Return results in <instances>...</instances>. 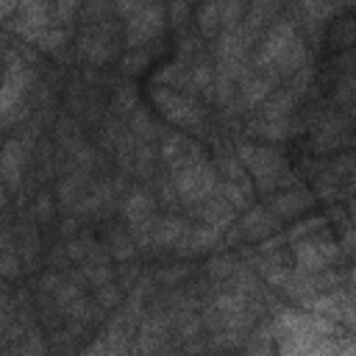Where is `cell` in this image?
Instances as JSON below:
<instances>
[{
	"instance_id": "30bf717a",
	"label": "cell",
	"mask_w": 356,
	"mask_h": 356,
	"mask_svg": "<svg viewBox=\"0 0 356 356\" xmlns=\"http://www.w3.org/2000/svg\"><path fill=\"white\" fill-rule=\"evenodd\" d=\"M309 195L306 192H300V189H284L281 195H275L273 197V214L275 217H295V214H300L303 209H309Z\"/></svg>"
},
{
	"instance_id": "8fae6325",
	"label": "cell",
	"mask_w": 356,
	"mask_h": 356,
	"mask_svg": "<svg viewBox=\"0 0 356 356\" xmlns=\"http://www.w3.org/2000/svg\"><path fill=\"white\" fill-rule=\"evenodd\" d=\"M239 228L245 236H264L275 228V214H267V209H253Z\"/></svg>"
},
{
	"instance_id": "e0dca14e",
	"label": "cell",
	"mask_w": 356,
	"mask_h": 356,
	"mask_svg": "<svg viewBox=\"0 0 356 356\" xmlns=\"http://www.w3.org/2000/svg\"><path fill=\"white\" fill-rule=\"evenodd\" d=\"M97 300H100L103 306H114V303L120 300V292H117V286H111V284L100 286V292H97Z\"/></svg>"
},
{
	"instance_id": "52a82bcc",
	"label": "cell",
	"mask_w": 356,
	"mask_h": 356,
	"mask_svg": "<svg viewBox=\"0 0 356 356\" xmlns=\"http://www.w3.org/2000/svg\"><path fill=\"white\" fill-rule=\"evenodd\" d=\"M197 217L203 220V225L214 228V231H222L228 225V220L234 217V209L228 206V200L222 195H209L206 200L197 203Z\"/></svg>"
},
{
	"instance_id": "3957f363",
	"label": "cell",
	"mask_w": 356,
	"mask_h": 356,
	"mask_svg": "<svg viewBox=\"0 0 356 356\" xmlns=\"http://www.w3.org/2000/svg\"><path fill=\"white\" fill-rule=\"evenodd\" d=\"M117 8L131 11V19L125 22V39H128V47H134V50L142 47L145 42H150L159 33V28L164 22V11H167L161 6H139V3L117 6Z\"/></svg>"
},
{
	"instance_id": "7a4b0ae2",
	"label": "cell",
	"mask_w": 356,
	"mask_h": 356,
	"mask_svg": "<svg viewBox=\"0 0 356 356\" xmlns=\"http://www.w3.org/2000/svg\"><path fill=\"white\" fill-rule=\"evenodd\" d=\"M214 192V170L206 161H192L175 170V195L184 203L197 206L200 200H206Z\"/></svg>"
},
{
	"instance_id": "277c9868",
	"label": "cell",
	"mask_w": 356,
	"mask_h": 356,
	"mask_svg": "<svg viewBox=\"0 0 356 356\" xmlns=\"http://www.w3.org/2000/svg\"><path fill=\"white\" fill-rule=\"evenodd\" d=\"M300 36L295 33V25L289 22V19H275L270 28H267V33H264V39H261V44H259V50H256V56H253V61H256V67H275L278 64V58H284L286 56V50L298 42Z\"/></svg>"
},
{
	"instance_id": "2e32d148",
	"label": "cell",
	"mask_w": 356,
	"mask_h": 356,
	"mask_svg": "<svg viewBox=\"0 0 356 356\" xmlns=\"http://www.w3.org/2000/svg\"><path fill=\"white\" fill-rule=\"evenodd\" d=\"M50 214H53V200H50V195H39V197H36V217H39L42 222H47Z\"/></svg>"
},
{
	"instance_id": "6da1fadb",
	"label": "cell",
	"mask_w": 356,
	"mask_h": 356,
	"mask_svg": "<svg viewBox=\"0 0 356 356\" xmlns=\"http://www.w3.org/2000/svg\"><path fill=\"white\" fill-rule=\"evenodd\" d=\"M239 161L253 172L259 189H267L273 192L275 186H289L286 181V164H284V156L273 147H256V145H245L239 150Z\"/></svg>"
},
{
	"instance_id": "5b68a950",
	"label": "cell",
	"mask_w": 356,
	"mask_h": 356,
	"mask_svg": "<svg viewBox=\"0 0 356 356\" xmlns=\"http://www.w3.org/2000/svg\"><path fill=\"white\" fill-rule=\"evenodd\" d=\"M153 103L161 108V114H164L167 120H172V122H178V125H197V122H200V108H197V103H195L189 95L178 92V89H170V86L153 89Z\"/></svg>"
},
{
	"instance_id": "8992f818",
	"label": "cell",
	"mask_w": 356,
	"mask_h": 356,
	"mask_svg": "<svg viewBox=\"0 0 356 356\" xmlns=\"http://www.w3.org/2000/svg\"><path fill=\"white\" fill-rule=\"evenodd\" d=\"M292 253H295V261H298V267L303 273H320L339 256V248H337L334 239H323V236L312 234V236L300 239L292 248Z\"/></svg>"
},
{
	"instance_id": "5bb4252c",
	"label": "cell",
	"mask_w": 356,
	"mask_h": 356,
	"mask_svg": "<svg viewBox=\"0 0 356 356\" xmlns=\"http://www.w3.org/2000/svg\"><path fill=\"white\" fill-rule=\"evenodd\" d=\"M197 25H200L203 33H214L220 28V3L197 8Z\"/></svg>"
},
{
	"instance_id": "4fadbf2b",
	"label": "cell",
	"mask_w": 356,
	"mask_h": 356,
	"mask_svg": "<svg viewBox=\"0 0 356 356\" xmlns=\"http://www.w3.org/2000/svg\"><path fill=\"white\" fill-rule=\"evenodd\" d=\"M220 195L228 200V206H248V200H250V186H248V181L242 178V181H236V184H222Z\"/></svg>"
},
{
	"instance_id": "d6986e66",
	"label": "cell",
	"mask_w": 356,
	"mask_h": 356,
	"mask_svg": "<svg viewBox=\"0 0 356 356\" xmlns=\"http://www.w3.org/2000/svg\"><path fill=\"white\" fill-rule=\"evenodd\" d=\"M11 11H17V6H11V3H0V19H3L6 14H11Z\"/></svg>"
},
{
	"instance_id": "ba28073f",
	"label": "cell",
	"mask_w": 356,
	"mask_h": 356,
	"mask_svg": "<svg viewBox=\"0 0 356 356\" xmlns=\"http://www.w3.org/2000/svg\"><path fill=\"white\" fill-rule=\"evenodd\" d=\"M153 209H156V200L147 192H142V189H134L125 197V203H122V214H125V220L131 225L145 222V220H153Z\"/></svg>"
},
{
	"instance_id": "9a60e30c",
	"label": "cell",
	"mask_w": 356,
	"mask_h": 356,
	"mask_svg": "<svg viewBox=\"0 0 356 356\" xmlns=\"http://www.w3.org/2000/svg\"><path fill=\"white\" fill-rule=\"evenodd\" d=\"M17 273H19V261H17V256H14V253H0V275L14 278Z\"/></svg>"
},
{
	"instance_id": "7c38bea8",
	"label": "cell",
	"mask_w": 356,
	"mask_h": 356,
	"mask_svg": "<svg viewBox=\"0 0 356 356\" xmlns=\"http://www.w3.org/2000/svg\"><path fill=\"white\" fill-rule=\"evenodd\" d=\"M273 81L270 78H248L245 86H242V100L250 106V103H259L261 97H267Z\"/></svg>"
},
{
	"instance_id": "9c48e42d",
	"label": "cell",
	"mask_w": 356,
	"mask_h": 356,
	"mask_svg": "<svg viewBox=\"0 0 356 356\" xmlns=\"http://www.w3.org/2000/svg\"><path fill=\"white\" fill-rule=\"evenodd\" d=\"M22 164H25V150H22V145H19V142H6L3 156H0V175H6V181H8L11 189H17V184H19Z\"/></svg>"
},
{
	"instance_id": "ac0fdd59",
	"label": "cell",
	"mask_w": 356,
	"mask_h": 356,
	"mask_svg": "<svg viewBox=\"0 0 356 356\" xmlns=\"http://www.w3.org/2000/svg\"><path fill=\"white\" fill-rule=\"evenodd\" d=\"M248 356H275L273 353V348H270V339H264V337H259L253 345H250V350H248Z\"/></svg>"
}]
</instances>
